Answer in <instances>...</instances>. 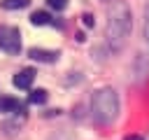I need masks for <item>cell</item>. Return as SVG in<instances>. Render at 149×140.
Instances as JSON below:
<instances>
[{"label": "cell", "mask_w": 149, "mask_h": 140, "mask_svg": "<svg viewBox=\"0 0 149 140\" xmlns=\"http://www.w3.org/2000/svg\"><path fill=\"white\" fill-rule=\"evenodd\" d=\"M147 37H149V7H147Z\"/></svg>", "instance_id": "14"}, {"label": "cell", "mask_w": 149, "mask_h": 140, "mask_svg": "<svg viewBox=\"0 0 149 140\" xmlns=\"http://www.w3.org/2000/svg\"><path fill=\"white\" fill-rule=\"evenodd\" d=\"M47 2H49V7H51V9H56V12L65 9V5H68V0H47Z\"/></svg>", "instance_id": "11"}, {"label": "cell", "mask_w": 149, "mask_h": 140, "mask_svg": "<svg viewBox=\"0 0 149 140\" xmlns=\"http://www.w3.org/2000/svg\"><path fill=\"white\" fill-rule=\"evenodd\" d=\"M130 30H133V14H130V7L126 0H114L107 9V44L112 51H119L123 49L126 40L130 37Z\"/></svg>", "instance_id": "1"}, {"label": "cell", "mask_w": 149, "mask_h": 140, "mask_svg": "<svg viewBox=\"0 0 149 140\" xmlns=\"http://www.w3.org/2000/svg\"><path fill=\"white\" fill-rule=\"evenodd\" d=\"M21 110H23V105L16 98H9V96L0 98V114H14V112H21Z\"/></svg>", "instance_id": "6"}, {"label": "cell", "mask_w": 149, "mask_h": 140, "mask_svg": "<svg viewBox=\"0 0 149 140\" xmlns=\"http://www.w3.org/2000/svg\"><path fill=\"white\" fill-rule=\"evenodd\" d=\"M23 121H26V112L21 110V112H14V119L5 121V124H2V128H5L7 133H16V131L23 126Z\"/></svg>", "instance_id": "7"}, {"label": "cell", "mask_w": 149, "mask_h": 140, "mask_svg": "<svg viewBox=\"0 0 149 140\" xmlns=\"http://www.w3.org/2000/svg\"><path fill=\"white\" fill-rule=\"evenodd\" d=\"M0 49L7 54H19L21 51V35L16 28H0Z\"/></svg>", "instance_id": "3"}, {"label": "cell", "mask_w": 149, "mask_h": 140, "mask_svg": "<svg viewBox=\"0 0 149 140\" xmlns=\"http://www.w3.org/2000/svg\"><path fill=\"white\" fill-rule=\"evenodd\" d=\"M81 19H84V26H88V28L93 26V16H91V14H84Z\"/></svg>", "instance_id": "12"}, {"label": "cell", "mask_w": 149, "mask_h": 140, "mask_svg": "<svg viewBox=\"0 0 149 140\" xmlns=\"http://www.w3.org/2000/svg\"><path fill=\"white\" fill-rule=\"evenodd\" d=\"M33 79H35V70L33 68H23L19 75H14V86L16 89H30Z\"/></svg>", "instance_id": "5"}, {"label": "cell", "mask_w": 149, "mask_h": 140, "mask_svg": "<svg viewBox=\"0 0 149 140\" xmlns=\"http://www.w3.org/2000/svg\"><path fill=\"white\" fill-rule=\"evenodd\" d=\"M123 140H144V138H142V135H126Z\"/></svg>", "instance_id": "13"}, {"label": "cell", "mask_w": 149, "mask_h": 140, "mask_svg": "<svg viewBox=\"0 0 149 140\" xmlns=\"http://www.w3.org/2000/svg\"><path fill=\"white\" fill-rule=\"evenodd\" d=\"M91 114H93L95 124L109 126L119 114V96H116V91L109 89V86L98 89L93 93V100H91Z\"/></svg>", "instance_id": "2"}, {"label": "cell", "mask_w": 149, "mask_h": 140, "mask_svg": "<svg viewBox=\"0 0 149 140\" xmlns=\"http://www.w3.org/2000/svg\"><path fill=\"white\" fill-rule=\"evenodd\" d=\"M28 100H30L33 105H42V103H47V91H44V89H35V91H30Z\"/></svg>", "instance_id": "9"}, {"label": "cell", "mask_w": 149, "mask_h": 140, "mask_svg": "<svg viewBox=\"0 0 149 140\" xmlns=\"http://www.w3.org/2000/svg\"><path fill=\"white\" fill-rule=\"evenodd\" d=\"M28 56H30L33 61H40V63H54V61H58V51L37 49V47H33V49L28 51Z\"/></svg>", "instance_id": "4"}, {"label": "cell", "mask_w": 149, "mask_h": 140, "mask_svg": "<svg viewBox=\"0 0 149 140\" xmlns=\"http://www.w3.org/2000/svg\"><path fill=\"white\" fill-rule=\"evenodd\" d=\"M30 23L33 26H47V23H51V16H49V12H33Z\"/></svg>", "instance_id": "8"}, {"label": "cell", "mask_w": 149, "mask_h": 140, "mask_svg": "<svg viewBox=\"0 0 149 140\" xmlns=\"http://www.w3.org/2000/svg\"><path fill=\"white\" fill-rule=\"evenodd\" d=\"M2 7L5 9H23V7H28V0H2Z\"/></svg>", "instance_id": "10"}]
</instances>
